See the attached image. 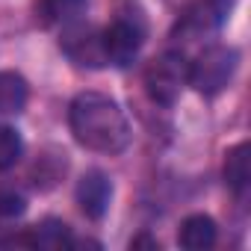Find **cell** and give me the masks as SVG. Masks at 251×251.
<instances>
[{"instance_id":"8992f818","label":"cell","mask_w":251,"mask_h":251,"mask_svg":"<svg viewBox=\"0 0 251 251\" xmlns=\"http://www.w3.org/2000/svg\"><path fill=\"white\" fill-rule=\"evenodd\" d=\"M109 201H112V180L103 172L92 169L77 180V204L89 219H95V222L103 219L109 210Z\"/></svg>"},{"instance_id":"7c38bea8","label":"cell","mask_w":251,"mask_h":251,"mask_svg":"<svg viewBox=\"0 0 251 251\" xmlns=\"http://www.w3.org/2000/svg\"><path fill=\"white\" fill-rule=\"evenodd\" d=\"M24 157V139L15 127L0 124V172H9Z\"/></svg>"},{"instance_id":"52a82bcc","label":"cell","mask_w":251,"mask_h":251,"mask_svg":"<svg viewBox=\"0 0 251 251\" xmlns=\"http://www.w3.org/2000/svg\"><path fill=\"white\" fill-rule=\"evenodd\" d=\"M21 245L30 248H45V251H59L71 245V227L59 219H45L42 225L27 227V233H21Z\"/></svg>"},{"instance_id":"ba28073f","label":"cell","mask_w":251,"mask_h":251,"mask_svg":"<svg viewBox=\"0 0 251 251\" xmlns=\"http://www.w3.org/2000/svg\"><path fill=\"white\" fill-rule=\"evenodd\" d=\"M216 222L204 213H195V216H186L183 225H180V233H177V242L186 248V251H204V248H213L216 242Z\"/></svg>"},{"instance_id":"8fae6325","label":"cell","mask_w":251,"mask_h":251,"mask_svg":"<svg viewBox=\"0 0 251 251\" xmlns=\"http://www.w3.org/2000/svg\"><path fill=\"white\" fill-rule=\"evenodd\" d=\"M86 12V0H42L45 24H74Z\"/></svg>"},{"instance_id":"6da1fadb","label":"cell","mask_w":251,"mask_h":251,"mask_svg":"<svg viewBox=\"0 0 251 251\" xmlns=\"http://www.w3.org/2000/svg\"><path fill=\"white\" fill-rule=\"evenodd\" d=\"M74 139L95 154H121L130 145V124L121 106L100 92H80L68 106Z\"/></svg>"},{"instance_id":"9c48e42d","label":"cell","mask_w":251,"mask_h":251,"mask_svg":"<svg viewBox=\"0 0 251 251\" xmlns=\"http://www.w3.org/2000/svg\"><path fill=\"white\" fill-rule=\"evenodd\" d=\"M30 86L18 71H0V115H15L27 106Z\"/></svg>"},{"instance_id":"5b68a950","label":"cell","mask_w":251,"mask_h":251,"mask_svg":"<svg viewBox=\"0 0 251 251\" xmlns=\"http://www.w3.org/2000/svg\"><path fill=\"white\" fill-rule=\"evenodd\" d=\"M59 45L65 50V56L74 65H80V68H100V65H106L103 45H100V33H95L83 21L65 24V33H62Z\"/></svg>"},{"instance_id":"7a4b0ae2","label":"cell","mask_w":251,"mask_h":251,"mask_svg":"<svg viewBox=\"0 0 251 251\" xmlns=\"http://www.w3.org/2000/svg\"><path fill=\"white\" fill-rule=\"evenodd\" d=\"M239 65V53L230 45H210L198 53L195 62H189V86L201 92L204 98H213L227 89Z\"/></svg>"},{"instance_id":"30bf717a","label":"cell","mask_w":251,"mask_h":251,"mask_svg":"<svg viewBox=\"0 0 251 251\" xmlns=\"http://www.w3.org/2000/svg\"><path fill=\"white\" fill-rule=\"evenodd\" d=\"M251 180V148L248 142H239L233 148H227L225 154V183L233 192H242Z\"/></svg>"},{"instance_id":"277c9868","label":"cell","mask_w":251,"mask_h":251,"mask_svg":"<svg viewBox=\"0 0 251 251\" xmlns=\"http://www.w3.org/2000/svg\"><path fill=\"white\" fill-rule=\"evenodd\" d=\"M142 42H145V24H142L139 18H130V15H118V18L100 33V45H103L106 65L127 68V65L139 56Z\"/></svg>"},{"instance_id":"3957f363","label":"cell","mask_w":251,"mask_h":251,"mask_svg":"<svg viewBox=\"0 0 251 251\" xmlns=\"http://www.w3.org/2000/svg\"><path fill=\"white\" fill-rule=\"evenodd\" d=\"M186 86H189V59L183 53L169 50V53H163V56L148 62V68H145V89H148L154 103L172 106Z\"/></svg>"},{"instance_id":"4fadbf2b","label":"cell","mask_w":251,"mask_h":251,"mask_svg":"<svg viewBox=\"0 0 251 251\" xmlns=\"http://www.w3.org/2000/svg\"><path fill=\"white\" fill-rule=\"evenodd\" d=\"M27 210V198L9 186H0V219H15Z\"/></svg>"},{"instance_id":"5bb4252c","label":"cell","mask_w":251,"mask_h":251,"mask_svg":"<svg viewBox=\"0 0 251 251\" xmlns=\"http://www.w3.org/2000/svg\"><path fill=\"white\" fill-rule=\"evenodd\" d=\"M130 248H157V239L148 236V233H139V236L130 239Z\"/></svg>"}]
</instances>
